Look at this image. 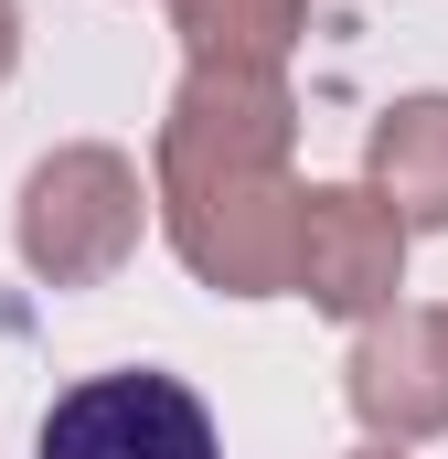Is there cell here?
<instances>
[{"label":"cell","mask_w":448,"mask_h":459,"mask_svg":"<svg viewBox=\"0 0 448 459\" xmlns=\"http://www.w3.org/2000/svg\"><path fill=\"white\" fill-rule=\"evenodd\" d=\"M289 150H299L289 86L246 75V65H193L171 117H160V160H150L160 225L182 246V267L224 299H278L299 278L310 182L289 171Z\"/></svg>","instance_id":"obj_1"},{"label":"cell","mask_w":448,"mask_h":459,"mask_svg":"<svg viewBox=\"0 0 448 459\" xmlns=\"http://www.w3.org/2000/svg\"><path fill=\"white\" fill-rule=\"evenodd\" d=\"M11 65H22V11L0 0V86H11Z\"/></svg>","instance_id":"obj_8"},{"label":"cell","mask_w":448,"mask_h":459,"mask_svg":"<svg viewBox=\"0 0 448 459\" xmlns=\"http://www.w3.org/2000/svg\"><path fill=\"white\" fill-rule=\"evenodd\" d=\"M150 204H160V193H139V160H128V150L75 139V150L32 160V182H22V214H11L22 267H32L43 289H97V278H117V267L139 256Z\"/></svg>","instance_id":"obj_2"},{"label":"cell","mask_w":448,"mask_h":459,"mask_svg":"<svg viewBox=\"0 0 448 459\" xmlns=\"http://www.w3.org/2000/svg\"><path fill=\"white\" fill-rule=\"evenodd\" d=\"M310 310H332V321H384L395 310V289H406V214L363 182H310V204H299V278H289Z\"/></svg>","instance_id":"obj_4"},{"label":"cell","mask_w":448,"mask_h":459,"mask_svg":"<svg viewBox=\"0 0 448 459\" xmlns=\"http://www.w3.org/2000/svg\"><path fill=\"white\" fill-rule=\"evenodd\" d=\"M352 459H406V449H384V438H374V449H352Z\"/></svg>","instance_id":"obj_9"},{"label":"cell","mask_w":448,"mask_h":459,"mask_svg":"<svg viewBox=\"0 0 448 459\" xmlns=\"http://www.w3.org/2000/svg\"><path fill=\"white\" fill-rule=\"evenodd\" d=\"M32 459H224V438H214V406L182 374L117 363V374H86L43 406Z\"/></svg>","instance_id":"obj_3"},{"label":"cell","mask_w":448,"mask_h":459,"mask_svg":"<svg viewBox=\"0 0 448 459\" xmlns=\"http://www.w3.org/2000/svg\"><path fill=\"white\" fill-rule=\"evenodd\" d=\"M352 417L384 449L448 438V310H384L352 342Z\"/></svg>","instance_id":"obj_5"},{"label":"cell","mask_w":448,"mask_h":459,"mask_svg":"<svg viewBox=\"0 0 448 459\" xmlns=\"http://www.w3.org/2000/svg\"><path fill=\"white\" fill-rule=\"evenodd\" d=\"M193 65H246V75H278L289 43L310 32V0H171Z\"/></svg>","instance_id":"obj_7"},{"label":"cell","mask_w":448,"mask_h":459,"mask_svg":"<svg viewBox=\"0 0 448 459\" xmlns=\"http://www.w3.org/2000/svg\"><path fill=\"white\" fill-rule=\"evenodd\" d=\"M363 171L406 214V235L448 225V97H395V108L374 117V139H363Z\"/></svg>","instance_id":"obj_6"}]
</instances>
